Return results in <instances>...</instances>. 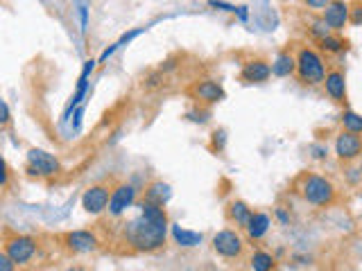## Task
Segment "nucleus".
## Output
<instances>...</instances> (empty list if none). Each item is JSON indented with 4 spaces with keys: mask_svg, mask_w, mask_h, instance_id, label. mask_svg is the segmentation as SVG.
Returning a JSON list of instances; mask_svg holds the SVG:
<instances>
[{
    "mask_svg": "<svg viewBox=\"0 0 362 271\" xmlns=\"http://www.w3.org/2000/svg\"><path fill=\"white\" fill-rule=\"evenodd\" d=\"M138 206V215L127 220L120 231V244H125L130 251L136 253H154L161 251L168 240V229H170V220L163 206H156L141 199L136 203Z\"/></svg>",
    "mask_w": 362,
    "mask_h": 271,
    "instance_id": "nucleus-1",
    "label": "nucleus"
},
{
    "mask_svg": "<svg viewBox=\"0 0 362 271\" xmlns=\"http://www.w3.org/2000/svg\"><path fill=\"white\" fill-rule=\"evenodd\" d=\"M294 188L299 192V197L306 203L315 206V208H331L337 201L335 183L324 175H317V172H304V175L297 179Z\"/></svg>",
    "mask_w": 362,
    "mask_h": 271,
    "instance_id": "nucleus-2",
    "label": "nucleus"
},
{
    "mask_svg": "<svg viewBox=\"0 0 362 271\" xmlns=\"http://www.w3.org/2000/svg\"><path fill=\"white\" fill-rule=\"evenodd\" d=\"M326 61H324V54L319 52L317 48L311 46H301L297 50V77L304 86H324L326 80Z\"/></svg>",
    "mask_w": 362,
    "mask_h": 271,
    "instance_id": "nucleus-3",
    "label": "nucleus"
},
{
    "mask_svg": "<svg viewBox=\"0 0 362 271\" xmlns=\"http://www.w3.org/2000/svg\"><path fill=\"white\" fill-rule=\"evenodd\" d=\"M3 253H7L9 258H12L18 267H25L39 253V240H37V237H32V235L5 231Z\"/></svg>",
    "mask_w": 362,
    "mask_h": 271,
    "instance_id": "nucleus-4",
    "label": "nucleus"
},
{
    "mask_svg": "<svg viewBox=\"0 0 362 271\" xmlns=\"http://www.w3.org/2000/svg\"><path fill=\"white\" fill-rule=\"evenodd\" d=\"M25 172L30 177H37V179H55L61 175V163L55 154H50V151L32 147V149H27Z\"/></svg>",
    "mask_w": 362,
    "mask_h": 271,
    "instance_id": "nucleus-5",
    "label": "nucleus"
},
{
    "mask_svg": "<svg viewBox=\"0 0 362 271\" xmlns=\"http://www.w3.org/2000/svg\"><path fill=\"white\" fill-rule=\"evenodd\" d=\"M59 242L63 246V251L70 253V256H89V253H95L100 251V237L95 235L93 231H87V229H77V231H66Z\"/></svg>",
    "mask_w": 362,
    "mask_h": 271,
    "instance_id": "nucleus-6",
    "label": "nucleus"
},
{
    "mask_svg": "<svg viewBox=\"0 0 362 271\" xmlns=\"http://www.w3.org/2000/svg\"><path fill=\"white\" fill-rule=\"evenodd\" d=\"M211 246L220 258L225 260H240L244 256V237L238 229H222L211 237Z\"/></svg>",
    "mask_w": 362,
    "mask_h": 271,
    "instance_id": "nucleus-7",
    "label": "nucleus"
},
{
    "mask_svg": "<svg viewBox=\"0 0 362 271\" xmlns=\"http://www.w3.org/2000/svg\"><path fill=\"white\" fill-rule=\"evenodd\" d=\"M111 186L106 183H95L89 186L82 194V208L89 215H102L109 210V201H111Z\"/></svg>",
    "mask_w": 362,
    "mask_h": 271,
    "instance_id": "nucleus-8",
    "label": "nucleus"
},
{
    "mask_svg": "<svg viewBox=\"0 0 362 271\" xmlns=\"http://www.w3.org/2000/svg\"><path fill=\"white\" fill-rule=\"evenodd\" d=\"M333 149H335V156H337L339 163H347V165H351V163L360 160V156H362V136L344 132V129H342V132L335 136Z\"/></svg>",
    "mask_w": 362,
    "mask_h": 271,
    "instance_id": "nucleus-9",
    "label": "nucleus"
},
{
    "mask_svg": "<svg viewBox=\"0 0 362 271\" xmlns=\"http://www.w3.org/2000/svg\"><path fill=\"white\" fill-rule=\"evenodd\" d=\"M188 95L201 106H213L222 102L227 97V91L222 89V84L216 80H199L188 89Z\"/></svg>",
    "mask_w": 362,
    "mask_h": 271,
    "instance_id": "nucleus-10",
    "label": "nucleus"
},
{
    "mask_svg": "<svg viewBox=\"0 0 362 271\" xmlns=\"http://www.w3.org/2000/svg\"><path fill=\"white\" fill-rule=\"evenodd\" d=\"M136 199H138V190L134 183H118V186H113L111 190V201H109V213L111 217H120L125 215L130 208H134L136 206Z\"/></svg>",
    "mask_w": 362,
    "mask_h": 271,
    "instance_id": "nucleus-11",
    "label": "nucleus"
},
{
    "mask_svg": "<svg viewBox=\"0 0 362 271\" xmlns=\"http://www.w3.org/2000/svg\"><path fill=\"white\" fill-rule=\"evenodd\" d=\"M270 77H272V63L263 57H254L240 68L242 84H265Z\"/></svg>",
    "mask_w": 362,
    "mask_h": 271,
    "instance_id": "nucleus-12",
    "label": "nucleus"
},
{
    "mask_svg": "<svg viewBox=\"0 0 362 271\" xmlns=\"http://www.w3.org/2000/svg\"><path fill=\"white\" fill-rule=\"evenodd\" d=\"M324 91L335 104L347 102V75L342 68H328L324 80Z\"/></svg>",
    "mask_w": 362,
    "mask_h": 271,
    "instance_id": "nucleus-13",
    "label": "nucleus"
},
{
    "mask_svg": "<svg viewBox=\"0 0 362 271\" xmlns=\"http://www.w3.org/2000/svg\"><path fill=\"white\" fill-rule=\"evenodd\" d=\"M322 18L326 20L328 27L339 34V32L349 25V3L347 0H333V3L322 12Z\"/></svg>",
    "mask_w": 362,
    "mask_h": 271,
    "instance_id": "nucleus-14",
    "label": "nucleus"
},
{
    "mask_svg": "<svg viewBox=\"0 0 362 271\" xmlns=\"http://www.w3.org/2000/svg\"><path fill=\"white\" fill-rule=\"evenodd\" d=\"M225 213H227V222L231 226H236V229H242V231H244V226L249 224L251 215H254L251 206L247 201H242V199H231L227 203V210Z\"/></svg>",
    "mask_w": 362,
    "mask_h": 271,
    "instance_id": "nucleus-15",
    "label": "nucleus"
},
{
    "mask_svg": "<svg viewBox=\"0 0 362 271\" xmlns=\"http://www.w3.org/2000/svg\"><path fill=\"white\" fill-rule=\"evenodd\" d=\"M270 229H272V217L268 213H263V210H254L249 224L244 226V233H247V240L258 242L270 233Z\"/></svg>",
    "mask_w": 362,
    "mask_h": 271,
    "instance_id": "nucleus-16",
    "label": "nucleus"
},
{
    "mask_svg": "<svg viewBox=\"0 0 362 271\" xmlns=\"http://www.w3.org/2000/svg\"><path fill=\"white\" fill-rule=\"evenodd\" d=\"M93 68H95V61H93V59H89L87 63H84V70H82V75H80L77 89H75V93H73L70 102H68V106H66V113H63V120H68V115H70L73 108H80V102L84 100V97H87V91H89V80H91Z\"/></svg>",
    "mask_w": 362,
    "mask_h": 271,
    "instance_id": "nucleus-17",
    "label": "nucleus"
},
{
    "mask_svg": "<svg viewBox=\"0 0 362 271\" xmlns=\"http://www.w3.org/2000/svg\"><path fill=\"white\" fill-rule=\"evenodd\" d=\"M272 75H274V77H292V75H297V54H292L290 48L281 50L274 57Z\"/></svg>",
    "mask_w": 362,
    "mask_h": 271,
    "instance_id": "nucleus-18",
    "label": "nucleus"
},
{
    "mask_svg": "<svg viewBox=\"0 0 362 271\" xmlns=\"http://www.w3.org/2000/svg\"><path fill=\"white\" fill-rule=\"evenodd\" d=\"M170 197H173V188H170L166 181H152L143 192V199L156 206H166Z\"/></svg>",
    "mask_w": 362,
    "mask_h": 271,
    "instance_id": "nucleus-19",
    "label": "nucleus"
},
{
    "mask_svg": "<svg viewBox=\"0 0 362 271\" xmlns=\"http://www.w3.org/2000/svg\"><path fill=\"white\" fill-rule=\"evenodd\" d=\"M170 233H173V240L184 246V248H193V246H199L204 242V235L197 233V231H188L184 226H177V224H170Z\"/></svg>",
    "mask_w": 362,
    "mask_h": 271,
    "instance_id": "nucleus-20",
    "label": "nucleus"
},
{
    "mask_svg": "<svg viewBox=\"0 0 362 271\" xmlns=\"http://www.w3.org/2000/svg\"><path fill=\"white\" fill-rule=\"evenodd\" d=\"M276 258L270 251H263V248H256L249 256V269L251 271H276Z\"/></svg>",
    "mask_w": 362,
    "mask_h": 271,
    "instance_id": "nucleus-21",
    "label": "nucleus"
},
{
    "mask_svg": "<svg viewBox=\"0 0 362 271\" xmlns=\"http://www.w3.org/2000/svg\"><path fill=\"white\" fill-rule=\"evenodd\" d=\"M317 46H319V52L322 54H339V52L347 50V39H342L337 32H333V34H328L322 41H317Z\"/></svg>",
    "mask_w": 362,
    "mask_h": 271,
    "instance_id": "nucleus-22",
    "label": "nucleus"
},
{
    "mask_svg": "<svg viewBox=\"0 0 362 271\" xmlns=\"http://www.w3.org/2000/svg\"><path fill=\"white\" fill-rule=\"evenodd\" d=\"M339 125H342L344 132L362 136V115L356 113V111H351V108H344V111H342V115H339Z\"/></svg>",
    "mask_w": 362,
    "mask_h": 271,
    "instance_id": "nucleus-23",
    "label": "nucleus"
},
{
    "mask_svg": "<svg viewBox=\"0 0 362 271\" xmlns=\"http://www.w3.org/2000/svg\"><path fill=\"white\" fill-rule=\"evenodd\" d=\"M308 32H311V37L315 39V41H322L324 37H328V34H333V30L326 25V20L319 16L317 20H313L311 23V27H308Z\"/></svg>",
    "mask_w": 362,
    "mask_h": 271,
    "instance_id": "nucleus-24",
    "label": "nucleus"
},
{
    "mask_svg": "<svg viewBox=\"0 0 362 271\" xmlns=\"http://www.w3.org/2000/svg\"><path fill=\"white\" fill-rule=\"evenodd\" d=\"M186 118H188L190 122H195V125H206L211 120V111H208V106L197 104L195 108H190V111L186 113Z\"/></svg>",
    "mask_w": 362,
    "mask_h": 271,
    "instance_id": "nucleus-25",
    "label": "nucleus"
},
{
    "mask_svg": "<svg viewBox=\"0 0 362 271\" xmlns=\"http://www.w3.org/2000/svg\"><path fill=\"white\" fill-rule=\"evenodd\" d=\"M227 147V129H216L211 134V151L213 154H222Z\"/></svg>",
    "mask_w": 362,
    "mask_h": 271,
    "instance_id": "nucleus-26",
    "label": "nucleus"
},
{
    "mask_svg": "<svg viewBox=\"0 0 362 271\" xmlns=\"http://www.w3.org/2000/svg\"><path fill=\"white\" fill-rule=\"evenodd\" d=\"M349 25H354V27L362 25V0L349 3Z\"/></svg>",
    "mask_w": 362,
    "mask_h": 271,
    "instance_id": "nucleus-27",
    "label": "nucleus"
},
{
    "mask_svg": "<svg viewBox=\"0 0 362 271\" xmlns=\"http://www.w3.org/2000/svg\"><path fill=\"white\" fill-rule=\"evenodd\" d=\"M163 80H166V73L163 70H154L145 77V89H156V86L163 84Z\"/></svg>",
    "mask_w": 362,
    "mask_h": 271,
    "instance_id": "nucleus-28",
    "label": "nucleus"
},
{
    "mask_svg": "<svg viewBox=\"0 0 362 271\" xmlns=\"http://www.w3.org/2000/svg\"><path fill=\"white\" fill-rule=\"evenodd\" d=\"M308 151H311V156H313L315 160H326V156H328V147L322 145V143L311 145V147H308Z\"/></svg>",
    "mask_w": 362,
    "mask_h": 271,
    "instance_id": "nucleus-29",
    "label": "nucleus"
},
{
    "mask_svg": "<svg viewBox=\"0 0 362 271\" xmlns=\"http://www.w3.org/2000/svg\"><path fill=\"white\" fill-rule=\"evenodd\" d=\"M301 3L308 7V9H313V12H324V9L333 3V0H301Z\"/></svg>",
    "mask_w": 362,
    "mask_h": 271,
    "instance_id": "nucleus-30",
    "label": "nucleus"
},
{
    "mask_svg": "<svg viewBox=\"0 0 362 271\" xmlns=\"http://www.w3.org/2000/svg\"><path fill=\"white\" fill-rule=\"evenodd\" d=\"M208 7H216V9H220V12H231V14H236V7H238V5L225 3V0H208Z\"/></svg>",
    "mask_w": 362,
    "mask_h": 271,
    "instance_id": "nucleus-31",
    "label": "nucleus"
},
{
    "mask_svg": "<svg viewBox=\"0 0 362 271\" xmlns=\"http://www.w3.org/2000/svg\"><path fill=\"white\" fill-rule=\"evenodd\" d=\"M0 271H18V265L7 253H0Z\"/></svg>",
    "mask_w": 362,
    "mask_h": 271,
    "instance_id": "nucleus-32",
    "label": "nucleus"
},
{
    "mask_svg": "<svg viewBox=\"0 0 362 271\" xmlns=\"http://www.w3.org/2000/svg\"><path fill=\"white\" fill-rule=\"evenodd\" d=\"M0 106H3V129H5V127H9V122H12V113H9V104L5 100L0 102Z\"/></svg>",
    "mask_w": 362,
    "mask_h": 271,
    "instance_id": "nucleus-33",
    "label": "nucleus"
},
{
    "mask_svg": "<svg viewBox=\"0 0 362 271\" xmlns=\"http://www.w3.org/2000/svg\"><path fill=\"white\" fill-rule=\"evenodd\" d=\"M274 215H276V220H279V222H281L283 226H287V224H290V215L285 213V208H276V210H274Z\"/></svg>",
    "mask_w": 362,
    "mask_h": 271,
    "instance_id": "nucleus-34",
    "label": "nucleus"
},
{
    "mask_svg": "<svg viewBox=\"0 0 362 271\" xmlns=\"http://www.w3.org/2000/svg\"><path fill=\"white\" fill-rule=\"evenodd\" d=\"M236 16L242 20V23H247V20H249V12H247V5H238L236 7Z\"/></svg>",
    "mask_w": 362,
    "mask_h": 271,
    "instance_id": "nucleus-35",
    "label": "nucleus"
},
{
    "mask_svg": "<svg viewBox=\"0 0 362 271\" xmlns=\"http://www.w3.org/2000/svg\"><path fill=\"white\" fill-rule=\"evenodd\" d=\"M80 16H82V32H87V5L80 7Z\"/></svg>",
    "mask_w": 362,
    "mask_h": 271,
    "instance_id": "nucleus-36",
    "label": "nucleus"
},
{
    "mask_svg": "<svg viewBox=\"0 0 362 271\" xmlns=\"http://www.w3.org/2000/svg\"><path fill=\"white\" fill-rule=\"evenodd\" d=\"M358 170H360V175H362V156H360V160H358Z\"/></svg>",
    "mask_w": 362,
    "mask_h": 271,
    "instance_id": "nucleus-37",
    "label": "nucleus"
},
{
    "mask_svg": "<svg viewBox=\"0 0 362 271\" xmlns=\"http://www.w3.org/2000/svg\"><path fill=\"white\" fill-rule=\"evenodd\" d=\"M18 271H39V269H18Z\"/></svg>",
    "mask_w": 362,
    "mask_h": 271,
    "instance_id": "nucleus-38",
    "label": "nucleus"
},
{
    "mask_svg": "<svg viewBox=\"0 0 362 271\" xmlns=\"http://www.w3.org/2000/svg\"><path fill=\"white\" fill-rule=\"evenodd\" d=\"M68 271H84V269H80V267H77V269H68Z\"/></svg>",
    "mask_w": 362,
    "mask_h": 271,
    "instance_id": "nucleus-39",
    "label": "nucleus"
}]
</instances>
